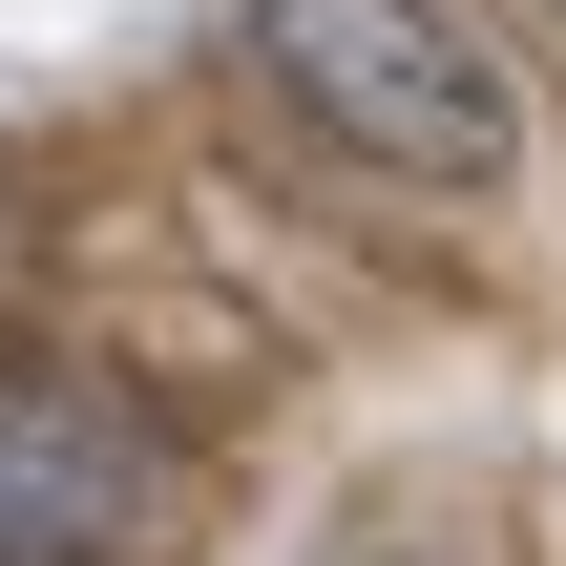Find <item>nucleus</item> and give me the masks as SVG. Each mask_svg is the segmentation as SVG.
Returning <instances> with one entry per match:
<instances>
[{
  "instance_id": "f257e3e1",
  "label": "nucleus",
  "mask_w": 566,
  "mask_h": 566,
  "mask_svg": "<svg viewBox=\"0 0 566 566\" xmlns=\"http://www.w3.org/2000/svg\"><path fill=\"white\" fill-rule=\"evenodd\" d=\"M252 63H273L357 168H420V189H504V168H525V105H504V63L462 42V0H252Z\"/></svg>"
},
{
  "instance_id": "f03ea898",
  "label": "nucleus",
  "mask_w": 566,
  "mask_h": 566,
  "mask_svg": "<svg viewBox=\"0 0 566 566\" xmlns=\"http://www.w3.org/2000/svg\"><path fill=\"white\" fill-rule=\"evenodd\" d=\"M147 504H168V441H147L105 378L0 357V566H126Z\"/></svg>"
},
{
  "instance_id": "7ed1b4c3",
  "label": "nucleus",
  "mask_w": 566,
  "mask_h": 566,
  "mask_svg": "<svg viewBox=\"0 0 566 566\" xmlns=\"http://www.w3.org/2000/svg\"><path fill=\"white\" fill-rule=\"evenodd\" d=\"M378 566H399V546H378Z\"/></svg>"
}]
</instances>
